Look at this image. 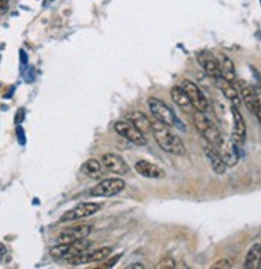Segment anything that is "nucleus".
I'll return each mask as SVG.
<instances>
[{
	"instance_id": "1",
	"label": "nucleus",
	"mask_w": 261,
	"mask_h": 269,
	"mask_svg": "<svg viewBox=\"0 0 261 269\" xmlns=\"http://www.w3.org/2000/svg\"><path fill=\"white\" fill-rule=\"evenodd\" d=\"M151 135L162 151L173 154V156H184V154H186V146L181 141V138L176 136L170 130V127L162 124V122L159 120L152 122Z\"/></svg>"
},
{
	"instance_id": "2",
	"label": "nucleus",
	"mask_w": 261,
	"mask_h": 269,
	"mask_svg": "<svg viewBox=\"0 0 261 269\" xmlns=\"http://www.w3.org/2000/svg\"><path fill=\"white\" fill-rule=\"evenodd\" d=\"M193 122H194L196 130L202 135V138L207 143H210L215 148H220L223 144L221 133L218 132V128L212 124V120L207 117L205 112H201V111L193 112Z\"/></svg>"
},
{
	"instance_id": "3",
	"label": "nucleus",
	"mask_w": 261,
	"mask_h": 269,
	"mask_svg": "<svg viewBox=\"0 0 261 269\" xmlns=\"http://www.w3.org/2000/svg\"><path fill=\"white\" fill-rule=\"evenodd\" d=\"M148 106H149V111L152 114V117L156 120L162 122V124L168 125V127H178V128H184L181 125L180 119L176 117V114L172 111L170 106H167L162 99L159 98H149L148 99Z\"/></svg>"
},
{
	"instance_id": "4",
	"label": "nucleus",
	"mask_w": 261,
	"mask_h": 269,
	"mask_svg": "<svg viewBox=\"0 0 261 269\" xmlns=\"http://www.w3.org/2000/svg\"><path fill=\"white\" fill-rule=\"evenodd\" d=\"M114 130H116L122 138H125L127 141H130L135 146H144L148 143V138L144 136V133L128 119L116 122V124H114Z\"/></svg>"
},
{
	"instance_id": "5",
	"label": "nucleus",
	"mask_w": 261,
	"mask_h": 269,
	"mask_svg": "<svg viewBox=\"0 0 261 269\" xmlns=\"http://www.w3.org/2000/svg\"><path fill=\"white\" fill-rule=\"evenodd\" d=\"M125 189V181L122 178H106L99 181L96 186L90 191V196L93 197H112L120 194Z\"/></svg>"
},
{
	"instance_id": "6",
	"label": "nucleus",
	"mask_w": 261,
	"mask_h": 269,
	"mask_svg": "<svg viewBox=\"0 0 261 269\" xmlns=\"http://www.w3.org/2000/svg\"><path fill=\"white\" fill-rule=\"evenodd\" d=\"M181 88L186 91V95L189 98L191 104H193V107L196 111H201V112H207L210 109V103L209 99H207V96L202 93V90L199 88L194 82L191 80H184L181 83Z\"/></svg>"
},
{
	"instance_id": "7",
	"label": "nucleus",
	"mask_w": 261,
	"mask_h": 269,
	"mask_svg": "<svg viewBox=\"0 0 261 269\" xmlns=\"http://www.w3.org/2000/svg\"><path fill=\"white\" fill-rule=\"evenodd\" d=\"M99 209H101V205H99V204L83 202V204H79L77 207H74L72 210L66 212L63 217L59 218V221L61 223H66V221H75V220L87 218V217H91V215H95Z\"/></svg>"
},
{
	"instance_id": "8",
	"label": "nucleus",
	"mask_w": 261,
	"mask_h": 269,
	"mask_svg": "<svg viewBox=\"0 0 261 269\" xmlns=\"http://www.w3.org/2000/svg\"><path fill=\"white\" fill-rule=\"evenodd\" d=\"M231 114H233V136H231V140L237 148H239V146H242L245 143V133H247V128H245V120L242 117L239 107L233 106Z\"/></svg>"
},
{
	"instance_id": "9",
	"label": "nucleus",
	"mask_w": 261,
	"mask_h": 269,
	"mask_svg": "<svg viewBox=\"0 0 261 269\" xmlns=\"http://www.w3.org/2000/svg\"><path fill=\"white\" fill-rule=\"evenodd\" d=\"M101 162L107 172L116 173V175H127L130 170L128 164L124 160V157H120L119 154H114V152L104 154L101 157Z\"/></svg>"
},
{
	"instance_id": "10",
	"label": "nucleus",
	"mask_w": 261,
	"mask_h": 269,
	"mask_svg": "<svg viewBox=\"0 0 261 269\" xmlns=\"http://www.w3.org/2000/svg\"><path fill=\"white\" fill-rule=\"evenodd\" d=\"M91 225H79V226H72L67 228L64 231H61L58 234V242L61 244H71L74 241L83 239V237H88L91 233Z\"/></svg>"
},
{
	"instance_id": "11",
	"label": "nucleus",
	"mask_w": 261,
	"mask_h": 269,
	"mask_svg": "<svg viewBox=\"0 0 261 269\" xmlns=\"http://www.w3.org/2000/svg\"><path fill=\"white\" fill-rule=\"evenodd\" d=\"M197 61H199V64L202 66L204 72L209 77H212V79H215V80H217L218 77H221L218 58L213 56L210 51H201L197 55Z\"/></svg>"
},
{
	"instance_id": "12",
	"label": "nucleus",
	"mask_w": 261,
	"mask_h": 269,
	"mask_svg": "<svg viewBox=\"0 0 261 269\" xmlns=\"http://www.w3.org/2000/svg\"><path fill=\"white\" fill-rule=\"evenodd\" d=\"M204 154H205V157L209 159V162H210V167H212V170L217 173V175H223L226 172V164H225V160H223L221 157V154L218 152V148H215V146H212L210 143H204Z\"/></svg>"
},
{
	"instance_id": "13",
	"label": "nucleus",
	"mask_w": 261,
	"mask_h": 269,
	"mask_svg": "<svg viewBox=\"0 0 261 269\" xmlns=\"http://www.w3.org/2000/svg\"><path fill=\"white\" fill-rule=\"evenodd\" d=\"M217 85L221 90V93L225 95V98L229 99V103H231L233 106H236V107H239V104L242 101L241 93H239V88H237L236 85H233V82L223 79V77H218V79H217Z\"/></svg>"
},
{
	"instance_id": "14",
	"label": "nucleus",
	"mask_w": 261,
	"mask_h": 269,
	"mask_svg": "<svg viewBox=\"0 0 261 269\" xmlns=\"http://www.w3.org/2000/svg\"><path fill=\"white\" fill-rule=\"evenodd\" d=\"M239 93H241V99L245 104V107L250 112H255V104H257V88L252 87L250 83L239 80Z\"/></svg>"
},
{
	"instance_id": "15",
	"label": "nucleus",
	"mask_w": 261,
	"mask_h": 269,
	"mask_svg": "<svg viewBox=\"0 0 261 269\" xmlns=\"http://www.w3.org/2000/svg\"><path fill=\"white\" fill-rule=\"evenodd\" d=\"M135 170L144 178H162L165 172L159 165L148 162V160H138L135 162Z\"/></svg>"
},
{
	"instance_id": "16",
	"label": "nucleus",
	"mask_w": 261,
	"mask_h": 269,
	"mask_svg": "<svg viewBox=\"0 0 261 269\" xmlns=\"http://www.w3.org/2000/svg\"><path fill=\"white\" fill-rule=\"evenodd\" d=\"M218 149H221V157L223 160H225L226 167H234L237 164V160H239V152H237V146L231 141L225 143L223 141V144L220 146Z\"/></svg>"
},
{
	"instance_id": "17",
	"label": "nucleus",
	"mask_w": 261,
	"mask_h": 269,
	"mask_svg": "<svg viewBox=\"0 0 261 269\" xmlns=\"http://www.w3.org/2000/svg\"><path fill=\"white\" fill-rule=\"evenodd\" d=\"M218 63H220V72H221L223 79H226L229 82H234L236 80V67H234L233 59L226 55H220Z\"/></svg>"
},
{
	"instance_id": "18",
	"label": "nucleus",
	"mask_w": 261,
	"mask_h": 269,
	"mask_svg": "<svg viewBox=\"0 0 261 269\" xmlns=\"http://www.w3.org/2000/svg\"><path fill=\"white\" fill-rule=\"evenodd\" d=\"M260 263H261V245L253 244L249 249L247 255H245L244 268L245 269H257V268H260Z\"/></svg>"
},
{
	"instance_id": "19",
	"label": "nucleus",
	"mask_w": 261,
	"mask_h": 269,
	"mask_svg": "<svg viewBox=\"0 0 261 269\" xmlns=\"http://www.w3.org/2000/svg\"><path fill=\"white\" fill-rule=\"evenodd\" d=\"M170 95H172V99L175 101V104L180 106L181 109H186V111H188L189 107H193V104H191L189 98H188V95H186V91L181 88V85H180V87H173V88L170 90Z\"/></svg>"
},
{
	"instance_id": "20",
	"label": "nucleus",
	"mask_w": 261,
	"mask_h": 269,
	"mask_svg": "<svg viewBox=\"0 0 261 269\" xmlns=\"http://www.w3.org/2000/svg\"><path fill=\"white\" fill-rule=\"evenodd\" d=\"M127 119L130 120V122H133V124L141 130L143 133H146V132H151V124L152 122L146 117V115L143 114V112H130L128 115H127Z\"/></svg>"
},
{
	"instance_id": "21",
	"label": "nucleus",
	"mask_w": 261,
	"mask_h": 269,
	"mask_svg": "<svg viewBox=\"0 0 261 269\" xmlns=\"http://www.w3.org/2000/svg\"><path fill=\"white\" fill-rule=\"evenodd\" d=\"M90 247H91V242L87 239V237H83V239H79V241H74V242L69 244V250H67V257L66 258L79 255V253L88 250Z\"/></svg>"
},
{
	"instance_id": "22",
	"label": "nucleus",
	"mask_w": 261,
	"mask_h": 269,
	"mask_svg": "<svg viewBox=\"0 0 261 269\" xmlns=\"http://www.w3.org/2000/svg\"><path fill=\"white\" fill-rule=\"evenodd\" d=\"M101 168H103V162L98 159H88L85 164H83L82 170L85 172L91 178H98L101 175Z\"/></svg>"
},
{
	"instance_id": "23",
	"label": "nucleus",
	"mask_w": 261,
	"mask_h": 269,
	"mask_svg": "<svg viewBox=\"0 0 261 269\" xmlns=\"http://www.w3.org/2000/svg\"><path fill=\"white\" fill-rule=\"evenodd\" d=\"M67 250H69V244H58L55 247L50 249V257L53 260H63L67 257Z\"/></svg>"
},
{
	"instance_id": "24",
	"label": "nucleus",
	"mask_w": 261,
	"mask_h": 269,
	"mask_svg": "<svg viewBox=\"0 0 261 269\" xmlns=\"http://www.w3.org/2000/svg\"><path fill=\"white\" fill-rule=\"evenodd\" d=\"M156 268H157V269H175V268H176V263H175V260H173L172 257H167V258L160 260Z\"/></svg>"
},
{
	"instance_id": "25",
	"label": "nucleus",
	"mask_w": 261,
	"mask_h": 269,
	"mask_svg": "<svg viewBox=\"0 0 261 269\" xmlns=\"http://www.w3.org/2000/svg\"><path fill=\"white\" fill-rule=\"evenodd\" d=\"M258 122L261 124V88H257V104H255V112Z\"/></svg>"
},
{
	"instance_id": "26",
	"label": "nucleus",
	"mask_w": 261,
	"mask_h": 269,
	"mask_svg": "<svg viewBox=\"0 0 261 269\" xmlns=\"http://www.w3.org/2000/svg\"><path fill=\"white\" fill-rule=\"evenodd\" d=\"M233 265H231V261L229 260H218L217 263H213L212 265V269H229Z\"/></svg>"
},
{
	"instance_id": "27",
	"label": "nucleus",
	"mask_w": 261,
	"mask_h": 269,
	"mask_svg": "<svg viewBox=\"0 0 261 269\" xmlns=\"http://www.w3.org/2000/svg\"><path fill=\"white\" fill-rule=\"evenodd\" d=\"M119 260H120V255H116V257H114V258H111L109 261H106V263L103 265V268H112L114 265L117 263Z\"/></svg>"
},
{
	"instance_id": "28",
	"label": "nucleus",
	"mask_w": 261,
	"mask_h": 269,
	"mask_svg": "<svg viewBox=\"0 0 261 269\" xmlns=\"http://www.w3.org/2000/svg\"><path fill=\"white\" fill-rule=\"evenodd\" d=\"M146 266L143 263H132V265H128L127 269H144Z\"/></svg>"
},
{
	"instance_id": "29",
	"label": "nucleus",
	"mask_w": 261,
	"mask_h": 269,
	"mask_svg": "<svg viewBox=\"0 0 261 269\" xmlns=\"http://www.w3.org/2000/svg\"><path fill=\"white\" fill-rule=\"evenodd\" d=\"M8 6V0H0V11H5Z\"/></svg>"
},
{
	"instance_id": "30",
	"label": "nucleus",
	"mask_w": 261,
	"mask_h": 269,
	"mask_svg": "<svg viewBox=\"0 0 261 269\" xmlns=\"http://www.w3.org/2000/svg\"><path fill=\"white\" fill-rule=\"evenodd\" d=\"M260 268H261V263H260Z\"/></svg>"
}]
</instances>
